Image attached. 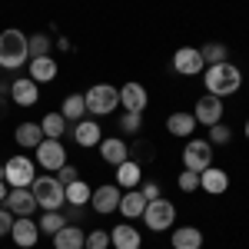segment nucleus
<instances>
[{
	"label": "nucleus",
	"instance_id": "nucleus-18",
	"mask_svg": "<svg viewBox=\"0 0 249 249\" xmlns=\"http://www.w3.org/2000/svg\"><path fill=\"white\" fill-rule=\"evenodd\" d=\"M60 73L57 60L53 57H37V60H27V77L34 83H53Z\"/></svg>",
	"mask_w": 249,
	"mask_h": 249
},
{
	"label": "nucleus",
	"instance_id": "nucleus-23",
	"mask_svg": "<svg viewBox=\"0 0 249 249\" xmlns=\"http://www.w3.org/2000/svg\"><path fill=\"white\" fill-rule=\"evenodd\" d=\"M140 183H143V166L136 160H123L116 166V186L120 190H136Z\"/></svg>",
	"mask_w": 249,
	"mask_h": 249
},
{
	"label": "nucleus",
	"instance_id": "nucleus-5",
	"mask_svg": "<svg viewBox=\"0 0 249 249\" xmlns=\"http://www.w3.org/2000/svg\"><path fill=\"white\" fill-rule=\"evenodd\" d=\"M3 179L10 190H30V183L37 179V163L27 153H14L3 163Z\"/></svg>",
	"mask_w": 249,
	"mask_h": 249
},
{
	"label": "nucleus",
	"instance_id": "nucleus-29",
	"mask_svg": "<svg viewBox=\"0 0 249 249\" xmlns=\"http://www.w3.org/2000/svg\"><path fill=\"white\" fill-rule=\"evenodd\" d=\"M40 226V236H53V232H60L63 226H67V213L63 210H53V213H43L37 219Z\"/></svg>",
	"mask_w": 249,
	"mask_h": 249
},
{
	"label": "nucleus",
	"instance_id": "nucleus-27",
	"mask_svg": "<svg viewBox=\"0 0 249 249\" xmlns=\"http://www.w3.org/2000/svg\"><path fill=\"white\" fill-rule=\"evenodd\" d=\"M40 130H43L47 140H63V133H67V116L60 113V110H57V113L50 110V113L40 120Z\"/></svg>",
	"mask_w": 249,
	"mask_h": 249
},
{
	"label": "nucleus",
	"instance_id": "nucleus-8",
	"mask_svg": "<svg viewBox=\"0 0 249 249\" xmlns=\"http://www.w3.org/2000/svg\"><path fill=\"white\" fill-rule=\"evenodd\" d=\"M34 153H37V163L47 173H57L60 166H67V163H70V160H67V146H63L60 140H47V136H43Z\"/></svg>",
	"mask_w": 249,
	"mask_h": 249
},
{
	"label": "nucleus",
	"instance_id": "nucleus-30",
	"mask_svg": "<svg viewBox=\"0 0 249 249\" xmlns=\"http://www.w3.org/2000/svg\"><path fill=\"white\" fill-rule=\"evenodd\" d=\"M90 186L83 183V179H73V183H67V206H90Z\"/></svg>",
	"mask_w": 249,
	"mask_h": 249
},
{
	"label": "nucleus",
	"instance_id": "nucleus-31",
	"mask_svg": "<svg viewBox=\"0 0 249 249\" xmlns=\"http://www.w3.org/2000/svg\"><path fill=\"white\" fill-rule=\"evenodd\" d=\"M50 47H53L50 34H34V37H27V57H30V60L50 57Z\"/></svg>",
	"mask_w": 249,
	"mask_h": 249
},
{
	"label": "nucleus",
	"instance_id": "nucleus-22",
	"mask_svg": "<svg viewBox=\"0 0 249 249\" xmlns=\"http://www.w3.org/2000/svg\"><path fill=\"white\" fill-rule=\"evenodd\" d=\"M73 140H77V146H100V140H103V126L96 123V120H80V123H73Z\"/></svg>",
	"mask_w": 249,
	"mask_h": 249
},
{
	"label": "nucleus",
	"instance_id": "nucleus-25",
	"mask_svg": "<svg viewBox=\"0 0 249 249\" xmlns=\"http://www.w3.org/2000/svg\"><path fill=\"white\" fill-rule=\"evenodd\" d=\"M83 239H87V232L77 223H67L60 232H53V249H83Z\"/></svg>",
	"mask_w": 249,
	"mask_h": 249
},
{
	"label": "nucleus",
	"instance_id": "nucleus-35",
	"mask_svg": "<svg viewBox=\"0 0 249 249\" xmlns=\"http://www.w3.org/2000/svg\"><path fill=\"white\" fill-rule=\"evenodd\" d=\"M176 186H179L183 193H196V190H199V173L183 170L179 176H176Z\"/></svg>",
	"mask_w": 249,
	"mask_h": 249
},
{
	"label": "nucleus",
	"instance_id": "nucleus-43",
	"mask_svg": "<svg viewBox=\"0 0 249 249\" xmlns=\"http://www.w3.org/2000/svg\"><path fill=\"white\" fill-rule=\"evenodd\" d=\"M243 133H246V140H249V116H246V126H243Z\"/></svg>",
	"mask_w": 249,
	"mask_h": 249
},
{
	"label": "nucleus",
	"instance_id": "nucleus-6",
	"mask_svg": "<svg viewBox=\"0 0 249 249\" xmlns=\"http://www.w3.org/2000/svg\"><path fill=\"white\" fill-rule=\"evenodd\" d=\"M143 223H146V230L150 232H166L176 226V206H173L170 199H150L146 203V210H143Z\"/></svg>",
	"mask_w": 249,
	"mask_h": 249
},
{
	"label": "nucleus",
	"instance_id": "nucleus-9",
	"mask_svg": "<svg viewBox=\"0 0 249 249\" xmlns=\"http://www.w3.org/2000/svg\"><path fill=\"white\" fill-rule=\"evenodd\" d=\"M173 70H176L179 77H203L206 63H203L199 47H179V50L173 53Z\"/></svg>",
	"mask_w": 249,
	"mask_h": 249
},
{
	"label": "nucleus",
	"instance_id": "nucleus-3",
	"mask_svg": "<svg viewBox=\"0 0 249 249\" xmlns=\"http://www.w3.org/2000/svg\"><path fill=\"white\" fill-rule=\"evenodd\" d=\"M27 60H30L27 57V34L17 30V27L3 30L0 34V67L3 70H20Z\"/></svg>",
	"mask_w": 249,
	"mask_h": 249
},
{
	"label": "nucleus",
	"instance_id": "nucleus-36",
	"mask_svg": "<svg viewBox=\"0 0 249 249\" xmlns=\"http://www.w3.org/2000/svg\"><path fill=\"white\" fill-rule=\"evenodd\" d=\"M230 140H232V130H230V126H223V123L210 126V143H213V146H226Z\"/></svg>",
	"mask_w": 249,
	"mask_h": 249
},
{
	"label": "nucleus",
	"instance_id": "nucleus-41",
	"mask_svg": "<svg viewBox=\"0 0 249 249\" xmlns=\"http://www.w3.org/2000/svg\"><path fill=\"white\" fill-rule=\"evenodd\" d=\"M7 193H10V186H7V179H0V206H3V199H7Z\"/></svg>",
	"mask_w": 249,
	"mask_h": 249
},
{
	"label": "nucleus",
	"instance_id": "nucleus-28",
	"mask_svg": "<svg viewBox=\"0 0 249 249\" xmlns=\"http://www.w3.org/2000/svg\"><path fill=\"white\" fill-rule=\"evenodd\" d=\"M60 113L67 116V123H80V120L87 116V103H83V93H70V96H63V107H60Z\"/></svg>",
	"mask_w": 249,
	"mask_h": 249
},
{
	"label": "nucleus",
	"instance_id": "nucleus-39",
	"mask_svg": "<svg viewBox=\"0 0 249 249\" xmlns=\"http://www.w3.org/2000/svg\"><path fill=\"white\" fill-rule=\"evenodd\" d=\"M14 213L7 210V206H0V236H10V230H14Z\"/></svg>",
	"mask_w": 249,
	"mask_h": 249
},
{
	"label": "nucleus",
	"instance_id": "nucleus-34",
	"mask_svg": "<svg viewBox=\"0 0 249 249\" xmlns=\"http://www.w3.org/2000/svg\"><path fill=\"white\" fill-rule=\"evenodd\" d=\"M140 126H143V113H126V110H123V116H120V130H123L126 136H136Z\"/></svg>",
	"mask_w": 249,
	"mask_h": 249
},
{
	"label": "nucleus",
	"instance_id": "nucleus-4",
	"mask_svg": "<svg viewBox=\"0 0 249 249\" xmlns=\"http://www.w3.org/2000/svg\"><path fill=\"white\" fill-rule=\"evenodd\" d=\"M83 103H87V113L93 116H110L120 110V87H110V83H93L87 93H83Z\"/></svg>",
	"mask_w": 249,
	"mask_h": 249
},
{
	"label": "nucleus",
	"instance_id": "nucleus-11",
	"mask_svg": "<svg viewBox=\"0 0 249 249\" xmlns=\"http://www.w3.org/2000/svg\"><path fill=\"white\" fill-rule=\"evenodd\" d=\"M10 239L17 249H34L40 243V226L34 216H17L14 219V230H10Z\"/></svg>",
	"mask_w": 249,
	"mask_h": 249
},
{
	"label": "nucleus",
	"instance_id": "nucleus-13",
	"mask_svg": "<svg viewBox=\"0 0 249 249\" xmlns=\"http://www.w3.org/2000/svg\"><path fill=\"white\" fill-rule=\"evenodd\" d=\"M120 196H123V190L116 183H103V186H96L90 193V206H93V213H116Z\"/></svg>",
	"mask_w": 249,
	"mask_h": 249
},
{
	"label": "nucleus",
	"instance_id": "nucleus-21",
	"mask_svg": "<svg viewBox=\"0 0 249 249\" xmlns=\"http://www.w3.org/2000/svg\"><path fill=\"white\" fill-rule=\"evenodd\" d=\"M3 206L14 213V216H34L37 213V199H34L30 190H10L7 199H3Z\"/></svg>",
	"mask_w": 249,
	"mask_h": 249
},
{
	"label": "nucleus",
	"instance_id": "nucleus-37",
	"mask_svg": "<svg viewBox=\"0 0 249 249\" xmlns=\"http://www.w3.org/2000/svg\"><path fill=\"white\" fill-rule=\"evenodd\" d=\"M150 156H153V146H150V143H143V140H136L133 146H130V160H136L140 166H143Z\"/></svg>",
	"mask_w": 249,
	"mask_h": 249
},
{
	"label": "nucleus",
	"instance_id": "nucleus-19",
	"mask_svg": "<svg viewBox=\"0 0 249 249\" xmlns=\"http://www.w3.org/2000/svg\"><path fill=\"white\" fill-rule=\"evenodd\" d=\"M196 116L186 113V110H176V113L166 116V130H170V136H176V140H190L193 133H196Z\"/></svg>",
	"mask_w": 249,
	"mask_h": 249
},
{
	"label": "nucleus",
	"instance_id": "nucleus-17",
	"mask_svg": "<svg viewBox=\"0 0 249 249\" xmlns=\"http://www.w3.org/2000/svg\"><path fill=\"white\" fill-rule=\"evenodd\" d=\"M199 190L210 193V196H223V193L230 190V173L219 170V166H206V170L199 173Z\"/></svg>",
	"mask_w": 249,
	"mask_h": 249
},
{
	"label": "nucleus",
	"instance_id": "nucleus-33",
	"mask_svg": "<svg viewBox=\"0 0 249 249\" xmlns=\"http://www.w3.org/2000/svg\"><path fill=\"white\" fill-rule=\"evenodd\" d=\"M83 249H110V230H90L83 239Z\"/></svg>",
	"mask_w": 249,
	"mask_h": 249
},
{
	"label": "nucleus",
	"instance_id": "nucleus-7",
	"mask_svg": "<svg viewBox=\"0 0 249 249\" xmlns=\"http://www.w3.org/2000/svg\"><path fill=\"white\" fill-rule=\"evenodd\" d=\"M179 156H183V170L203 173L206 166H213V143L210 140H196V136H190Z\"/></svg>",
	"mask_w": 249,
	"mask_h": 249
},
{
	"label": "nucleus",
	"instance_id": "nucleus-44",
	"mask_svg": "<svg viewBox=\"0 0 249 249\" xmlns=\"http://www.w3.org/2000/svg\"><path fill=\"white\" fill-rule=\"evenodd\" d=\"M0 179H3V166H0Z\"/></svg>",
	"mask_w": 249,
	"mask_h": 249
},
{
	"label": "nucleus",
	"instance_id": "nucleus-38",
	"mask_svg": "<svg viewBox=\"0 0 249 249\" xmlns=\"http://www.w3.org/2000/svg\"><path fill=\"white\" fill-rule=\"evenodd\" d=\"M136 190L146 196V203H150V199H160V196H163V193H160V183H156V179H143V183H140Z\"/></svg>",
	"mask_w": 249,
	"mask_h": 249
},
{
	"label": "nucleus",
	"instance_id": "nucleus-24",
	"mask_svg": "<svg viewBox=\"0 0 249 249\" xmlns=\"http://www.w3.org/2000/svg\"><path fill=\"white\" fill-rule=\"evenodd\" d=\"M170 243L173 249H203V232L196 226H176L170 232Z\"/></svg>",
	"mask_w": 249,
	"mask_h": 249
},
{
	"label": "nucleus",
	"instance_id": "nucleus-10",
	"mask_svg": "<svg viewBox=\"0 0 249 249\" xmlns=\"http://www.w3.org/2000/svg\"><path fill=\"white\" fill-rule=\"evenodd\" d=\"M223 113H226V107H223V100L219 96H199L196 100V107H193V116H196V123L199 126H216V123H223Z\"/></svg>",
	"mask_w": 249,
	"mask_h": 249
},
{
	"label": "nucleus",
	"instance_id": "nucleus-14",
	"mask_svg": "<svg viewBox=\"0 0 249 249\" xmlns=\"http://www.w3.org/2000/svg\"><path fill=\"white\" fill-rule=\"evenodd\" d=\"M96 150H100V156H103V163L113 166V170L123 163V160H130V143H126L123 136H107V140H100Z\"/></svg>",
	"mask_w": 249,
	"mask_h": 249
},
{
	"label": "nucleus",
	"instance_id": "nucleus-32",
	"mask_svg": "<svg viewBox=\"0 0 249 249\" xmlns=\"http://www.w3.org/2000/svg\"><path fill=\"white\" fill-rule=\"evenodd\" d=\"M199 53H203V63L213 67V63H226L230 60V47L226 43H203Z\"/></svg>",
	"mask_w": 249,
	"mask_h": 249
},
{
	"label": "nucleus",
	"instance_id": "nucleus-20",
	"mask_svg": "<svg viewBox=\"0 0 249 249\" xmlns=\"http://www.w3.org/2000/svg\"><path fill=\"white\" fill-rule=\"evenodd\" d=\"M143 210H146V196L140 190H126L123 196H120V206H116V213L123 216V219H143Z\"/></svg>",
	"mask_w": 249,
	"mask_h": 249
},
{
	"label": "nucleus",
	"instance_id": "nucleus-12",
	"mask_svg": "<svg viewBox=\"0 0 249 249\" xmlns=\"http://www.w3.org/2000/svg\"><path fill=\"white\" fill-rule=\"evenodd\" d=\"M146 103H150V93H146V87H143V83L130 80V83H123V87H120V107H123L126 113H143V110H146Z\"/></svg>",
	"mask_w": 249,
	"mask_h": 249
},
{
	"label": "nucleus",
	"instance_id": "nucleus-42",
	"mask_svg": "<svg viewBox=\"0 0 249 249\" xmlns=\"http://www.w3.org/2000/svg\"><path fill=\"white\" fill-rule=\"evenodd\" d=\"M7 110H10V103H7V96H0V120L7 116Z\"/></svg>",
	"mask_w": 249,
	"mask_h": 249
},
{
	"label": "nucleus",
	"instance_id": "nucleus-15",
	"mask_svg": "<svg viewBox=\"0 0 249 249\" xmlns=\"http://www.w3.org/2000/svg\"><path fill=\"white\" fill-rule=\"evenodd\" d=\"M10 100H14L17 107H37L40 103V83H34L30 77L10 80Z\"/></svg>",
	"mask_w": 249,
	"mask_h": 249
},
{
	"label": "nucleus",
	"instance_id": "nucleus-2",
	"mask_svg": "<svg viewBox=\"0 0 249 249\" xmlns=\"http://www.w3.org/2000/svg\"><path fill=\"white\" fill-rule=\"evenodd\" d=\"M30 193H34V199H37V210H43V213H53V210H63V206H67V186L60 183L53 173L37 176V179L30 183Z\"/></svg>",
	"mask_w": 249,
	"mask_h": 249
},
{
	"label": "nucleus",
	"instance_id": "nucleus-26",
	"mask_svg": "<svg viewBox=\"0 0 249 249\" xmlns=\"http://www.w3.org/2000/svg\"><path fill=\"white\" fill-rule=\"evenodd\" d=\"M14 140H17V146L23 150H37L40 140H43V130H40V123H17V130H14Z\"/></svg>",
	"mask_w": 249,
	"mask_h": 249
},
{
	"label": "nucleus",
	"instance_id": "nucleus-1",
	"mask_svg": "<svg viewBox=\"0 0 249 249\" xmlns=\"http://www.w3.org/2000/svg\"><path fill=\"white\" fill-rule=\"evenodd\" d=\"M203 87H206V93L210 96H232L239 93V87H243V70L236 67V63H213L203 70Z\"/></svg>",
	"mask_w": 249,
	"mask_h": 249
},
{
	"label": "nucleus",
	"instance_id": "nucleus-16",
	"mask_svg": "<svg viewBox=\"0 0 249 249\" xmlns=\"http://www.w3.org/2000/svg\"><path fill=\"white\" fill-rule=\"evenodd\" d=\"M110 246L113 249H140L143 246V232L136 230L130 219H123L120 226L110 230Z\"/></svg>",
	"mask_w": 249,
	"mask_h": 249
},
{
	"label": "nucleus",
	"instance_id": "nucleus-40",
	"mask_svg": "<svg viewBox=\"0 0 249 249\" xmlns=\"http://www.w3.org/2000/svg\"><path fill=\"white\" fill-rule=\"evenodd\" d=\"M53 176H57V179H60V183H63V186H67V183H73V179H80L77 166H70V163H67V166H60V170L53 173Z\"/></svg>",
	"mask_w": 249,
	"mask_h": 249
}]
</instances>
